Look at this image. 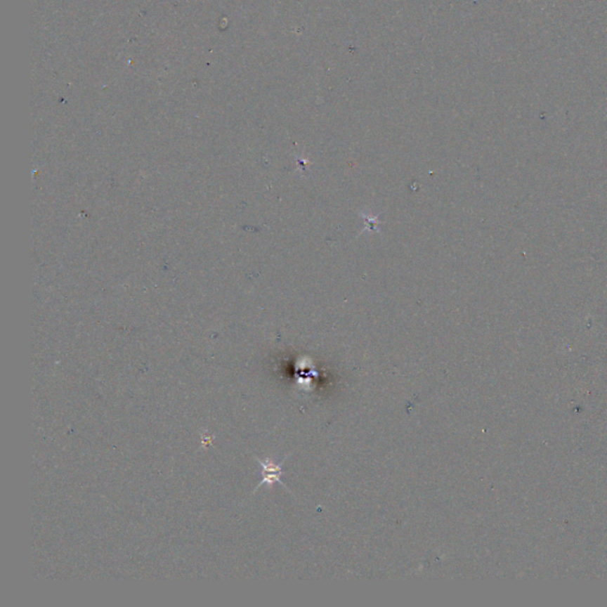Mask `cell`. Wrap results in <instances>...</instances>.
Listing matches in <instances>:
<instances>
[{"label": "cell", "instance_id": "1", "mask_svg": "<svg viewBox=\"0 0 607 607\" xmlns=\"http://www.w3.org/2000/svg\"><path fill=\"white\" fill-rule=\"evenodd\" d=\"M255 459L260 464V466L262 469V481L260 482L258 486H256V489L259 488H261L262 485H266L267 488H272V486L278 483V484H280V485L284 486L286 489L289 490L287 486L285 485L284 482L281 481V474H282V463H284V460H281L280 463L277 464L274 463L273 459H270V458H266V459H260V458H256L255 457ZM255 489V490H256Z\"/></svg>", "mask_w": 607, "mask_h": 607}]
</instances>
